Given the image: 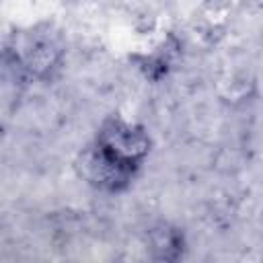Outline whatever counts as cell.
Segmentation results:
<instances>
[{"label":"cell","instance_id":"7a4b0ae2","mask_svg":"<svg viewBox=\"0 0 263 263\" xmlns=\"http://www.w3.org/2000/svg\"><path fill=\"white\" fill-rule=\"evenodd\" d=\"M76 173L86 181L90 187L105 191V193H119L129 187L132 179L136 177L134 171L117 164L109 156H105L95 142L86 146L76 158Z\"/></svg>","mask_w":263,"mask_h":263},{"label":"cell","instance_id":"6da1fadb","mask_svg":"<svg viewBox=\"0 0 263 263\" xmlns=\"http://www.w3.org/2000/svg\"><path fill=\"white\" fill-rule=\"evenodd\" d=\"M95 146L117 164L138 173L152 150V140L140 123L111 115L101 123Z\"/></svg>","mask_w":263,"mask_h":263},{"label":"cell","instance_id":"3957f363","mask_svg":"<svg viewBox=\"0 0 263 263\" xmlns=\"http://www.w3.org/2000/svg\"><path fill=\"white\" fill-rule=\"evenodd\" d=\"M60 62H62V49L53 41L39 39L33 45H29L18 66L25 74L33 78H47L60 66Z\"/></svg>","mask_w":263,"mask_h":263},{"label":"cell","instance_id":"277c9868","mask_svg":"<svg viewBox=\"0 0 263 263\" xmlns=\"http://www.w3.org/2000/svg\"><path fill=\"white\" fill-rule=\"evenodd\" d=\"M148 251L154 261H177L183 257L185 251V238L183 232L177 226H171L166 222L156 224L148 230Z\"/></svg>","mask_w":263,"mask_h":263}]
</instances>
